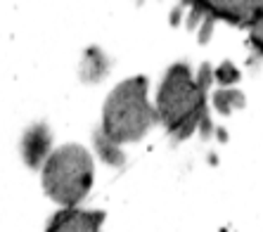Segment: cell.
Segmentation results:
<instances>
[{"label":"cell","instance_id":"cell-1","mask_svg":"<svg viewBox=\"0 0 263 232\" xmlns=\"http://www.w3.org/2000/svg\"><path fill=\"white\" fill-rule=\"evenodd\" d=\"M214 79L216 73L211 64H202L197 79L187 62H176L166 69L157 88L154 111H157V123L164 126L173 142L187 140L197 128L202 130L204 140L214 135V123L206 104V95Z\"/></svg>","mask_w":263,"mask_h":232},{"label":"cell","instance_id":"cell-2","mask_svg":"<svg viewBox=\"0 0 263 232\" xmlns=\"http://www.w3.org/2000/svg\"><path fill=\"white\" fill-rule=\"evenodd\" d=\"M147 76H130L121 81L104 100L102 126L92 133L95 149L109 166L123 164L121 145L140 142L157 123V111L147 100Z\"/></svg>","mask_w":263,"mask_h":232},{"label":"cell","instance_id":"cell-3","mask_svg":"<svg viewBox=\"0 0 263 232\" xmlns=\"http://www.w3.org/2000/svg\"><path fill=\"white\" fill-rule=\"evenodd\" d=\"M95 164L83 145H62L41 166L43 192L62 208H76L92 189Z\"/></svg>","mask_w":263,"mask_h":232},{"label":"cell","instance_id":"cell-4","mask_svg":"<svg viewBox=\"0 0 263 232\" xmlns=\"http://www.w3.org/2000/svg\"><path fill=\"white\" fill-rule=\"evenodd\" d=\"M199 17H206L202 38H199L202 43H206L214 19H223L228 24L242 26V29H254L263 17V3H195L190 12V24H195Z\"/></svg>","mask_w":263,"mask_h":232},{"label":"cell","instance_id":"cell-5","mask_svg":"<svg viewBox=\"0 0 263 232\" xmlns=\"http://www.w3.org/2000/svg\"><path fill=\"white\" fill-rule=\"evenodd\" d=\"M107 214L100 208H60L45 232H100Z\"/></svg>","mask_w":263,"mask_h":232},{"label":"cell","instance_id":"cell-6","mask_svg":"<svg viewBox=\"0 0 263 232\" xmlns=\"http://www.w3.org/2000/svg\"><path fill=\"white\" fill-rule=\"evenodd\" d=\"M50 130L43 123H36L29 133H24V140H22V154H24V161L31 168H38L43 166V161L48 159L50 152Z\"/></svg>","mask_w":263,"mask_h":232},{"label":"cell","instance_id":"cell-7","mask_svg":"<svg viewBox=\"0 0 263 232\" xmlns=\"http://www.w3.org/2000/svg\"><path fill=\"white\" fill-rule=\"evenodd\" d=\"M214 104L220 114H230L233 107H245V95L233 88H220L214 95Z\"/></svg>","mask_w":263,"mask_h":232}]
</instances>
